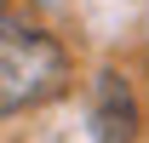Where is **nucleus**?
<instances>
[{
    "mask_svg": "<svg viewBox=\"0 0 149 143\" xmlns=\"http://www.w3.org/2000/svg\"><path fill=\"white\" fill-rule=\"evenodd\" d=\"M69 86V52L35 23L0 17V115L52 103Z\"/></svg>",
    "mask_w": 149,
    "mask_h": 143,
    "instance_id": "f257e3e1",
    "label": "nucleus"
},
{
    "mask_svg": "<svg viewBox=\"0 0 149 143\" xmlns=\"http://www.w3.org/2000/svg\"><path fill=\"white\" fill-rule=\"evenodd\" d=\"M92 137L97 143H132L138 137V103H132L126 74L103 69L92 86Z\"/></svg>",
    "mask_w": 149,
    "mask_h": 143,
    "instance_id": "f03ea898",
    "label": "nucleus"
}]
</instances>
